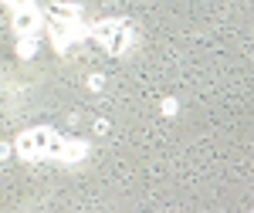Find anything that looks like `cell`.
Returning a JSON list of instances; mask_svg holds the SVG:
<instances>
[{
    "label": "cell",
    "instance_id": "cell-1",
    "mask_svg": "<svg viewBox=\"0 0 254 213\" xmlns=\"http://www.w3.org/2000/svg\"><path fill=\"white\" fill-rule=\"evenodd\" d=\"M38 24H41V10H38V7H31V3L14 7V27H17V34L31 38V34L38 31Z\"/></svg>",
    "mask_w": 254,
    "mask_h": 213
},
{
    "label": "cell",
    "instance_id": "cell-2",
    "mask_svg": "<svg viewBox=\"0 0 254 213\" xmlns=\"http://www.w3.org/2000/svg\"><path fill=\"white\" fill-rule=\"evenodd\" d=\"M14 149H17V156H20V159H27V162L41 159V153H38V142H34V132H24V136H17Z\"/></svg>",
    "mask_w": 254,
    "mask_h": 213
},
{
    "label": "cell",
    "instance_id": "cell-3",
    "mask_svg": "<svg viewBox=\"0 0 254 213\" xmlns=\"http://www.w3.org/2000/svg\"><path fill=\"white\" fill-rule=\"evenodd\" d=\"M116 27H119V17L116 20H98L95 27H92V38L109 51V44H112V38H116Z\"/></svg>",
    "mask_w": 254,
    "mask_h": 213
},
{
    "label": "cell",
    "instance_id": "cell-4",
    "mask_svg": "<svg viewBox=\"0 0 254 213\" xmlns=\"http://www.w3.org/2000/svg\"><path fill=\"white\" fill-rule=\"evenodd\" d=\"M129 38H132V27H129V20L119 17V27H116V38L109 44V54H122L126 48H129Z\"/></svg>",
    "mask_w": 254,
    "mask_h": 213
},
{
    "label": "cell",
    "instance_id": "cell-5",
    "mask_svg": "<svg viewBox=\"0 0 254 213\" xmlns=\"http://www.w3.org/2000/svg\"><path fill=\"white\" fill-rule=\"evenodd\" d=\"M48 17L75 24V20H78V10H75V7H64V3H51V7H48Z\"/></svg>",
    "mask_w": 254,
    "mask_h": 213
},
{
    "label": "cell",
    "instance_id": "cell-6",
    "mask_svg": "<svg viewBox=\"0 0 254 213\" xmlns=\"http://www.w3.org/2000/svg\"><path fill=\"white\" fill-rule=\"evenodd\" d=\"M34 132V142H38V153L41 159H44V153H48V146H51V139H55V132L51 129H44V125H38V129H31Z\"/></svg>",
    "mask_w": 254,
    "mask_h": 213
},
{
    "label": "cell",
    "instance_id": "cell-7",
    "mask_svg": "<svg viewBox=\"0 0 254 213\" xmlns=\"http://www.w3.org/2000/svg\"><path fill=\"white\" fill-rule=\"evenodd\" d=\"M85 159V142H68V149H64V159L61 162H78Z\"/></svg>",
    "mask_w": 254,
    "mask_h": 213
},
{
    "label": "cell",
    "instance_id": "cell-8",
    "mask_svg": "<svg viewBox=\"0 0 254 213\" xmlns=\"http://www.w3.org/2000/svg\"><path fill=\"white\" fill-rule=\"evenodd\" d=\"M64 149H68V142H64L61 136H55V139H51V146H48V153H44V156H48V159H64Z\"/></svg>",
    "mask_w": 254,
    "mask_h": 213
},
{
    "label": "cell",
    "instance_id": "cell-9",
    "mask_svg": "<svg viewBox=\"0 0 254 213\" xmlns=\"http://www.w3.org/2000/svg\"><path fill=\"white\" fill-rule=\"evenodd\" d=\"M34 48H38L34 38H24L20 41V58H34Z\"/></svg>",
    "mask_w": 254,
    "mask_h": 213
},
{
    "label": "cell",
    "instance_id": "cell-10",
    "mask_svg": "<svg viewBox=\"0 0 254 213\" xmlns=\"http://www.w3.org/2000/svg\"><path fill=\"white\" fill-rule=\"evenodd\" d=\"M163 112H166V115H173V112H176V105H173V98H166V102H163Z\"/></svg>",
    "mask_w": 254,
    "mask_h": 213
}]
</instances>
